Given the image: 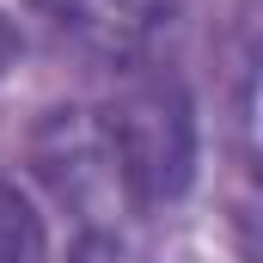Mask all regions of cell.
Returning <instances> with one entry per match:
<instances>
[{"label":"cell","mask_w":263,"mask_h":263,"mask_svg":"<svg viewBox=\"0 0 263 263\" xmlns=\"http://www.w3.org/2000/svg\"><path fill=\"white\" fill-rule=\"evenodd\" d=\"M98 117H104V135L117 147V165H123V184H129L135 208H159V202L190 190L196 110H190V92L172 73H141L135 67L123 80V92Z\"/></svg>","instance_id":"6da1fadb"},{"label":"cell","mask_w":263,"mask_h":263,"mask_svg":"<svg viewBox=\"0 0 263 263\" xmlns=\"http://www.w3.org/2000/svg\"><path fill=\"white\" fill-rule=\"evenodd\" d=\"M25 159H31L37 184L62 202L80 227L117 233L123 214H135V196H129V184H123L117 147H110L98 110H86V104L43 110L37 129H31V141H25Z\"/></svg>","instance_id":"7a4b0ae2"},{"label":"cell","mask_w":263,"mask_h":263,"mask_svg":"<svg viewBox=\"0 0 263 263\" xmlns=\"http://www.w3.org/2000/svg\"><path fill=\"white\" fill-rule=\"evenodd\" d=\"M37 6L73 55L123 73L147 67L178 25V0H37Z\"/></svg>","instance_id":"3957f363"},{"label":"cell","mask_w":263,"mask_h":263,"mask_svg":"<svg viewBox=\"0 0 263 263\" xmlns=\"http://www.w3.org/2000/svg\"><path fill=\"white\" fill-rule=\"evenodd\" d=\"M0 263H49V227L18 184L0 178Z\"/></svg>","instance_id":"277c9868"},{"label":"cell","mask_w":263,"mask_h":263,"mask_svg":"<svg viewBox=\"0 0 263 263\" xmlns=\"http://www.w3.org/2000/svg\"><path fill=\"white\" fill-rule=\"evenodd\" d=\"M12 55H18V31H12V18L0 12V73L12 67Z\"/></svg>","instance_id":"5b68a950"}]
</instances>
